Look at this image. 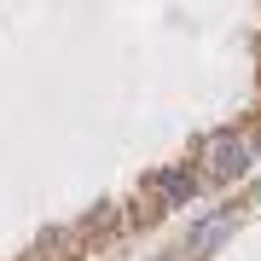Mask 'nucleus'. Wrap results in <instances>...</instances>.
Returning a JSON list of instances; mask_svg holds the SVG:
<instances>
[{"label": "nucleus", "mask_w": 261, "mask_h": 261, "mask_svg": "<svg viewBox=\"0 0 261 261\" xmlns=\"http://www.w3.org/2000/svg\"><path fill=\"white\" fill-rule=\"evenodd\" d=\"M244 168H250V145L232 140V134L215 140V151H209V174H215V180H232V174H244Z\"/></svg>", "instance_id": "1"}, {"label": "nucleus", "mask_w": 261, "mask_h": 261, "mask_svg": "<svg viewBox=\"0 0 261 261\" xmlns=\"http://www.w3.org/2000/svg\"><path fill=\"white\" fill-rule=\"evenodd\" d=\"M192 186H197V174H192V168H174V174H163V197H168V203H186Z\"/></svg>", "instance_id": "2"}, {"label": "nucleus", "mask_w": 261, "mask_h": 261, "mask_svg": "<svg viewBox=\"0 0 261 261\" xmlns=\"http://www.w3.org/2000/svg\"><path fill=\"white\" fill-rule=\"evenodd\" d=\"M221 232H232V215H221V221H203V232H197V250H209Z\"/></svg>", "instance_id": "3"}]
</instances>
